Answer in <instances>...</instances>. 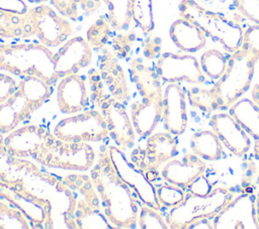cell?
Returning a JSON list of instances; mask_svg holds the SVG:
<instances>
[{"mask_svg":"<svg viewBox=\"0 0 259 229\" xmlns=\"http://www.w3.org/2000/svg\"><path fill=\"white\" fill-rule=\"evenodd\" d=\"M89 175L109 222L115 229L135 228L140 210L139 198L116 171L107 144L100 148Z\"/></svg>","mask_w":259,"mask_h":229,"instance_id":"6da1fadb","label":"cell"},{"mask_svg":"<svg viewBox=\"0 0 259 229\" xmlns=\"http://www.w3.org/2000/svg\"><path fill=\"white\" fill-rule=\"evenodd\" d=\"M54 189L68 199L64 223L71 229H115L106 218L90 175L69 174L59 178Z\"/></svg>","mask_w":259,"mask_h":229,"instance_id":"7a4b0ae2","label":"cell"},{"mask_svg":"<svg viewBox=\"0 0 259 229\" xmlns=\"http://www.w3.org/2000/svg\"><path fill=\"white\" fill-rule=\"evenodd\" d=\"M54 53L40 42H0V71L19 77L35 76L54 86L59 80L54 68Z\"/></svg>","mask_w":259,"mask_h":229,"instance_id":"3957f363","label":"cell"},{"mask_svg":"<svg viewBox=\"0 0 259 229\" xmlns=\"http://www.w3.org/2000/svg\"><path fill=\"white\" fill-rule=\"evenodd\" d=\"M178 10L182 18L197 25L206 37L219 42L226 51L233 53L243 46L245 30L225 15L203 7L196 0H181Z\"/></svg>","mask_w":259,"mask_h":229,"instance_id":"277c9868","label":"cell"},{"mask_svg":"<svg viewBox=\"0 0 259 229\" xmlns=\"http://www.w3.org/2000/svg\"><path fill=\"white\" fill-rule=\"evenodd\" d=\"M259 54L244 45L229 58L225 73L212 87L221 108H230L249 90Z\"/></svg>","mask_w":259,"mask_h":229,"instance_id":"5b68a950","label":"cell"},{"mask_svg":"<svg viewBox=\"0 0 259 229\" xmlns=\"http://www.w3.org/2000/svg\"><path fill=\"white\" fill-rule=\"evenodd\" d=\"M233 198V192L225 188L214 189L206 196L188 192L183 201L170 208L167 213L166 220L169 228L188 229L197 220L214 218Z\"/></svg>","mask_w":259,"mask_h":229,"instance_id":"8992f818","label":"cell"},{"mask_svg":"<svg viewBox=\"0 0 259 229\" xmlns=\"http://www.w3.org/2000/svg\"><path fill=\"white\" fill-rule=\"evenodd\" d=\"M96 152L88 142H73L59 139L33 159L40 165L73 171H87L96 161Z\"/></svg>","mask_w":259,"mask_h":229,"instance_id":"52a82bcc","label":"cell"},{"mask_svg":"<svg viewBox=\"0 0 259 229\" xmlns=\"http://www.w3.org/2000/svg\"><path fill=\"white\" fill-rule=\"evenodd\" d=\"M0 199L20 212L33 229L54 227L53 206L49 199L30 191L27 186L14 188L0 182Z\"/></svg>","mask_w":259,"mask_h":229,"instance_id":"ba28073f","label":"cell"},{"mask_svg":"<svg viewBox=\"0 0 259 229\" xmlns=\"http://www.w3.org/2000/svg\"><path fill=\"white\" fill-rule=\"evenodd\" d=\"M54 134L66 141L100 142L108 137V130L101 111L87 109L61 119L55 126Z\"/></svg>","mask_w":259,"mask_h":229,"instance_id":"9c48e42d","label":"cell"},{"mask_svg":"<svg viewBox=\"0 0 259 229\" xmlns=\"http://www.w3.org/2000/svg\"><path fill=\"white\" fill-rule=\"evenodd\" d=\"M24 14L33 35L49 48L62 45L74 32L69 20L49 5L40 3L34 7H29Z\"/></svg>","mask_w":259,"mask_h":229,"instance_id":"30bf717a","label":"cell"},{"mask_svg":"<svg viewBox=\"0 0 259 229\" xmlns=\"http://www.w3.org/2000/svg\"><path fill=\"white\" fill-rule=\"evenodd\" d=\"M56 135L38 124L17 127L4 137L7 151L19 158H34L46 152L56 140Z\"/></svg>","mask_w":259,"mask_h":229,"instance_id":"8fae6325","label":"cell"},{"mask_svg":"<svg viewBox=\"0 0 259 229\" xmlns=\"http://www.w3.org/2000/svg\"><path fill=\"white\" fill-rule=\"evenodd\" d=\"M25 177L47 183L53 188L59 180V177L44 171L33 162L11 155L5 147L4 135L0 133V182L14 188H21L27 186Z\"/></svg>","mask_w":259,"mask_h":229,"instance_id":"7c38bea8","label":"cell"},{"mask_svg":"<svg viewBox=\"0 0 259 229\" xmlns=\"http://www.w3.org/2000/svg\"><path fill=\"white\" fill-rule=\"evenodd\" d=\"M160 79L167 83L202 84L205 76L201 71L199 61L191 54L163 52L155 64Z\"/></svg>","mask_w":259,"mask_h":229,"instance_id":"4fadbf2b","label":"cell"},{"mask_svg":"<svg viewBox=\"0 0 259 229\" xmlns=\"http://www.w3.org/2000/svg\"><path fill=\"white\" fill-rule=\"evenodd\" d=\"M212 222L213 229H259L257 197L247 193L233 198Z\"/></svg>","mask_w":259,"mask_h":229,"instance_id":"5bb4252c","label":"cell"},{"mask_svg":"<svg viewBox=\"0 0 259 229\" xmlns=\"http://www.w3.org/2000/svg\"><path fill=\"white\" fill-rule=\"evenodd\" d=\"M108 149L116 171L137 194L141 203L157 210H161L162 207L158 201L156 188L153 183L130 161L122 149L116 145H108Z\"/></svg>","mask_w":259,"mask_h":229,"instance_id":"9a60e30c","label":"cell"},{"mask_svg":"<svg viewBox=\"0 0 259 229\" xmlns=\"http://www.w3.org/2000/svg\"><path fill=\"white\" fill-rule=\"evenodd\" d=\"M93 49L83 36H73L54 53V68L58 79L78 74L92 62Z\"/></svg>","mask_w":259,"mask_h":229,"instance_id":"2e32d148","label":"cell"},{"mask_svg":"<svg viewBox=\"0 0 259 229\" xmlns=\"http://www.w3.org/2000/svg\"><path fill=\"white\" fill-rule=\"evenodd\" d=\"M163 124L166 131L173 135H181L188 123L185 94L178 83L167 85L162 96Z\"/></svg>","mask_w":259,"mask_h":229,"instance_id":"e0dca14e","label":"cell"},{"mask_svg":"<svg viewBox=\"0 0 259 229\" xmlns=\"http://www.w3.org/2000/svg\"><path fill=\"white\" fill-rule=\"evenodd\" d=\"M211 130L221 142L235 155L243 156L251 146L247 132L230 113H217L209 120Z\"/></svg>","mask_w":259,"mask_h":229,"instance_id":"ac0fdd59","label":"cell"},{"mask_svg":"<svg viewBox=\"0 0 259 229\" xmlns=\"http://www.w3.org/2000/svg\"><path fill=\"white\" fill-rule=\"evenodd\" d=\"M105 119L108 136L115 145L124 150L134 146L136 142V131L124 104L114 101L101 110Z\"/></svg>","mask_w":259,"mask_h":229,"instance_id":"d6986e66","label":"cell"},{"mask_svg":"<svg viewBox=\"0 0 259 229\" xmlns=\"http://www.w3.org/2000/svg\"><path fill=\"white\" fill-rule=\"evenodd\" d=\"M57 104L64 114H76L84 111L89 104L85 79L73 74L61 78L57 87Z\"/></svg>","mask_w":259,"mask_h":229,"instance_id":"ffe728a7","label":"cell"},{"mask_svg":"<svg viewBox=\"0 0 259 229\" xmlns=\"http://www.w3.org/2000/svg\"><path fill=\"white\" fill-rule=\"evenodd\" d=\"M98 70L109 94L122 104L130 100V88L125 73L112 51L103 49L98 59Z\"/></svg>","mask_w":259,"mask_h":229,"instance_id":"44dd1931","label":"cell"},{"mask_svg":"<svg viewBox=\"0 0 259 229\" xmlns=\"http://www.w3.org/2000/svg\"><path fill=\"white\" fill-rule=\"evenodd\" d=\"M205 164L194 153H187L180 159H171L160 170L161 177L166 183L181 189H188L191 183L203 175Z\"/></svg>","mask_w":259,"mask_h":229,"instance_id":"7402d4cb","label":"cell"},{"mask_svg":"<svg viewBox=\"0 0 259 229\" xmlns=\"http://www.w3.org/2000/svg\"><path fill=\"white\" fill-rule=\"evenodd\" d=\"M130 116L136 133L141 137H148L163 117L162 96L145 97L134 102Z\"/></svg>","mask_w":259,"mask_h":229,"instance_id":"603a6c76","label":"cell"},{"mask_svg":"<svg viewBox=\"0 0 259 229\" xmlns=\"http://www.w3.org/2000/svg\"><path fill=\"white\" fill-rule=\"evenodd\" d=\"M36 110L37 108L16 90L0 104V133L8 134Z\"/></svg>","mask_w":259,"mask_h":229,"instance_id":"cb8c5ba5","label":"cell"},{"mask_svg":"<svg viewBox=\"0 0 259 229\" xmlns=\"http://www.w3.org/2000/svg\"><path fill=\"white\" fill-rule=\"evenodd\" d=\"M169 35L175 46L187 53L202 49L206 44L207 38L197 25L182 17L171 24Z\"/></svg>","mask_w":259,"mask_h":229,"instance_id":"d4e9b609","label":"cell"},{"mask_svg":"<svg viewBox=\"0 0 259 229\" xmlns=\"http://www.w3.org/2000/svg\"><path fill=\"white\" fill-rule=\"evenodd\" d=\"M130 76L142 98L163 96L161 79L155 70L138 58L130 62Z\"/></svg>","mask_w":259,"mask_h":229,"instance_id":"484cf974","label":"cell"},{"mask_svg":"<svg viewBox=\"0 0 259 229\" xmlns=\"http://www.w3.org/2000/svg\"><path fill=\"white\" fill-rule=\"evenodd\" d=\"M230 114L253 138L254 153L259 159V107L252 100L241 98L230 107Z\"/></svg>","mask_w":259,"mask_h":229,"instance_id":"4316f807","label":"cell"},{"mask_svg":"<svg viewBox=\"0 0 259 229\" xmlns=\"http://www.w3.org/2000/svg\"><path fill=\"white\" fill-rule=\"evenodd\" d=\"M145 148L150 158L160 166L177 154V139L168 131L152 133L148 136Z\"/></svg>","mask_w":259,"mask_h":229,"instance_id":"83f0119b","label":"cell"},{"mask_svg":"<svg viewBox=\"0 0 259 229\" xmlns=\"http://www.w3.org/2000/svg\"><path fill=\"white\" fill-rule=\"evenodd\" d=\"M33 35L25 14L0 9V40L23 39Z\"/></svg>","mask_w":259,"mask_h":229,"instance_id":"f1b7e54d","label":"cell"},{"mask_svg":"<svg viewBox=\"0 0 259 229\" xmlns=\"http://www.w3.org/2000/svg\"><path fill=\"white\" fill-rule=\"evenodd\" d=\"M191 149L204 160H218L223 155V143L212 130H199L192 134Z\"/></svg>","mask_w":259,"mask_h":229,"instance_id":"f546056e","label":"cell"},{"mask_svg":"<svg viewBox=\"0 0 259 229\" xmlns=\"http://www.w3.org/2000/svg\"><path fill=\"white\" fill-rule=\"evenodd\" d=\"M52 87L50 83L35 76L21 77L17 83V91H19L28 101H30L37 109L47 102L52 95Z\"/></svg>","mask_w":259,"mask_h":229,"instance_id":"4dcf8cb0","label":"cell"},{"mask_svg":"<svg viewBox=\"0 0 259 229\" xmlns=\"http://www.w3.org/2000/svg\"><path fill=\"white\" fill-rule=\"evenodd\" d=\"M53 7L65 18L77 21L82 15L95 13L101 0H50Z\"/></svg>","mask_w":259,"mask_h":229,"instance_id":"1f68e13d","label":"cell"},{"mask_svg":"<svg viewBox=\"0 0 259 229\" xmlns=\"http://www.w3.org/2000/svg\"><path fill=\"white\" fill-rule=\"evenodd\" d=\"M108 9L107 18L114 30H126L133 21L131 0H101Z\"/></svg>","mask_w":259,"mask_h":229,"instance_id":"d6a6232c","label":"cell"},{"mask_svg":"<svg viewBox=\"0 0 259 229\" xmlns=\"http://www.w3.org/2000/svg\"><path fill=\"white\" fill-rule=\"evenodd\" d=\"M113 30L107 16H100L87 29L86 39L93 50L102 51L111 39Z\"/></svg>","mask_w":259,"mask_h":229,"instance_id":"836d02e7","label":"cell"},{"mask_svg":"<svg viewBox=\"0 0 259 229\" xmlns=\"http://www.w3.org/2000/svg\"><path fill=\"white\" fill-rule=\"evenodd\" d=\"M229 58L217 48L205 50L199 60L200 68L204 76L218 80L225 73L228 66Z\"/></svg>","mask_w":259,"mask_h":229,"instance_id":"e575fe53","label":"cell"},{"mask_svg":"<svg viewBox=\"0 0 259 229\" xmlns=\"http://www.w3.org/2000/svg\"><path fill=\"white\" fill-rule=\"evenodd\" d=\"M87 81L90 90V97L93 105L98 109L102 110L109 104L114 102L113 98L109 94L104 82L101 78L98 69H91L87 73Z\"/></svg>","mask_w":259,"mask_h":229,"instance_id":"d590c367","label":"cell"},{"mask_svg":"<svg viewBox=\"0 0 259 229\" xmlns=\"http://www.w3.org/2000/svg\"><path fill=\"white\" fill-rule=\"evenodd\" d=\"M131 13L133 21L145 33L150 34L155 28L153 1L131 0Z\"/></svg>","mask_w":259,"mask_h":229,"instance_id":"8d00e7d4","label":"cell"},{"mask_svg":"<svg viewBox=\"0 0 259 229\" xmlns=\"http://www.w3.org/2000/svg\"><path fill=\"white\" fill-rule=\"evenodd\" d=\"M186 96L189 103L201 112L208 113L221 108L218 96L212 88L204 89L200 87H192L187 89Z\"/></svg>","mask_w":259,"mask_h":229,"instance_id":"74e56055","label":"cell"},{"mask_svg":"<svg viewBox=\"0 0 259 229\" xmlns=\"http://www.w3.org/2000/svg\"><path fill=\"white\" fill-rule=\"evenodd\" d=\"M128 159L139 170L145 175V177L150 182L153 183L159 178V176H161L159 171V165H157L150 158L145 147L134 148L128 155Z\"/></svg>","mask_w":259,"mask_h":229,"instance_id":"f35d334b","label":"cell"},{"mask_svg":"<svg viewBox=\"0 0 259 229\" xmlns=\"http://www.w3.org/2000/svg\"><path fill=\"white\" fill-rule=\"evenodd\" d=\"M29 229V221L11 205L0 199V229Z\"/></svg>","mask_w":259,"mask_h":229,"instance_id":"ab89813d","label":"cell"},{"mask_svg":"<svg viewBox=\"0 0 259 229\" xmlns=\"http://www.w3.org/2000/svg\"><path fill=\"white\" fill-rule=\"evenodd\" d=\"M145 204L140 205L137 226L141 229H168L169 225L160 212Z\"/></svg>","mask_w":259,"mask_h":229,"instance_id":"60d3db41","label":"cell"},{"mask_svg":"<svg viewBox=\"0 0 259 229\" xmlns=\"http://www.w3.org/2000/svg\"><path fill=\"white\" fill-rule=\"evenodd\" d=\"M137 34L133 30H123L111 39V49L117 59L126 60L133 52Z\"/></svg>","mask_w":259,"mask_h":229,"instance_id":"b9f144b4","label":"cell"},{"mask_svg":"<svg viewBox=\"0 0 259 229\" xmlns=\"http://www.w3.org/2000/svg\"><path fill=\"white\" fill-rule=\"evenodd\" d=\"M156 194L161 207L167 208L177 206L183 201L185 197V193L181 188L169 183L156 188Z\"/></svg>","mask_w":259,"mask_h":229,"instance_id":"7bdbcfd3","label":"cell"},{"mask_svg":"<svg viewBox=\"0 0 259 229\" xmlns=\"http://www.w3.org/2000/svg\"><path fill=\"white\" fill-rule=\"evenodd\" d=\"M237 10L245 18L259 25V0H233Z\"/></svg>","mask_w":259,"mask_h":229,"instance_id":"ee69618b","label":"cell"},{"mask_svg":"<svg viewBox=\"0 0 259 229\" xmlns=\"http://www.w3.org/2000/svg\"><path fill=\"white\" fill-rule=\"evenodd\" d=\"M141 49H142L143 55L147 60L158 59L161 54L162 41L159 36L148 35L143 39L141 44Z\"/></svg>","mask_w":259,"mask_h":229,"instance_id":"f6af8a7d","label":"cell"},{"mask_svg":"<svg viewBox=\"0 0 259 229\" xmlns=\"http://www.w3.org/2000/svg\"><path fill=\"white\" fill-rule=\"evenodd\" d=\"M16 88L15 79L5 73H0V104L6 101L16 91Z\"/></svg>","mask_w":259,"mask_h":229,"instance_id":"bcb514c9","label":"cell"},{"mask_svg":"<svg viewBox=\"0 0 259 229\" xmlns=\"http://www.w3.org/2000/svg\"><path fill=\"white\" fill-rule=\"evenodd\" d=\"M243 45L259 54V25H251L244 31Z\"/></svg>","mask_w":259,"mask_h":229,"instance_id":"7dc6e473","label":"cell"},{"mask_svg":"<svg viewBox=\"0 0 259 229\" xmlns=\"http://www.w3.org/2000/svg\"><path fill=\"white\" fill-rule=\"evenodd\" d=\"M188 190L190 193L195 195L206 196L212 191V187L208 180L203 175H201L191 183V185L188 187Z\"/></svg>","mask_w":259,"mask_h":229,"instance_id":"c3c4849f","label":"cell"},{"mask_svg":"<svg viewBox=\"0 0 259 229\" xmlns=\"http://www.w3.org/2000/svg\"><path fill=\"white\" fill-rule=\"evenodd\" d=\"M29 7L25 0H0V9L24 14Z\"/></svg>","mask_w":259,"mask_h":229,"instance_id":"681fc988","label":"cell"},{"mask_svg":"<svg viewBox=\"0 0 259 229\" xmlns=\"http://www.w3.org/2000/svg\"><path fill=\"white\" fill-rule=\"evenodd\" d=\"M213 218H204V219H200L197 220L195 222H193L188 229H213V222H212Z\"/></svg>","mask_w":259,"mask_h":229,"instance_id":"f907efd6","label":"cell"},{"mask_svg":"<svg viewBox=\"0 0 259 229\" xmlns=\"http://www.w3.org/2000/svg\"><path fill=\"white\" fill-rule=\"evenodd\" d=\"M252 101L259 107V84H256L252 89Z\"/></svg>","mask_w":259,"mask_h":229,"instance_id":"816d5d0a","label":"cell"},{"mask_svg":"<svg viewBox=\"0 0 259 229\" xmlns=\"http://www.w3.org/2000/svg\"><path fill=\"white\" fill-rule=\"evenodd\" d=\"M25 1H28V2H31V3H38V4H40V3L46 2L47 0H25Z\"/></svg>","mask_w":259,"mask_h":229,"instance_id":"f5cc1de1","label":"cell"},{"mask_svg":"<svg viewBox=\"0 0 259 229\" xmlns=\"http://www.w3.org/2000/svg\"><path fill=\"white\" fill-rule=\"evenodd\" d=\"M256 197H257V211H258V217H259V194Z\"/></svg>","mask_w":259,"mask_h":229,"instance_id":"db71d44e","label":"cell"},{"mask_svg":"<svg viewBox=\"0 0 259 229\" xmlns=\"http://www.w3.org/2000/svg\"><path fill=\"white\" fill-rule=\"evenodd\" d=\"M257 184L259 185V175H258V178H257Z\"/></svg>","mask_w":259,"mask_h":229,"instance_id":"11a10c76","label":"cell"}]
</instances>
